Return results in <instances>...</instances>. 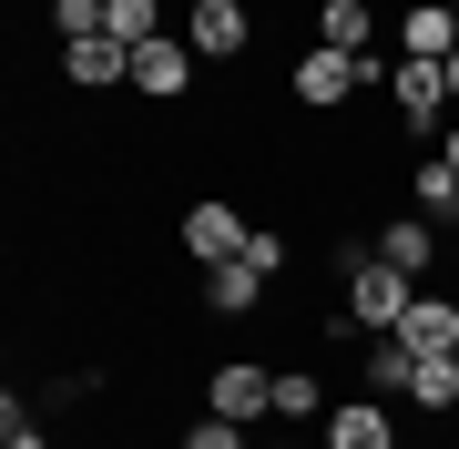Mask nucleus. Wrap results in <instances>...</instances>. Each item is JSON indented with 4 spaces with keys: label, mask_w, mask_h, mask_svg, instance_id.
Here are the masks:
<instances>
[{
    "label": "nucleus",
    "mask_w": 459,
    "mask_h": 449,
    "mask_svg": "<svg viewBox=\"0 0 459 449\" xmlns=\"http://www.w3.org/2000/svg\"><path fill=\"white\" fill-rule=\"evenodd\" d=\"M337 276H347V307H337V327H358V337H398V316H409L419 276H398L377 246H358V235L337 246Z\"/></svg>",
    "instance_id": "1"
},
{
    "label": "nucleus",
    "mask_w": 459,
    "mask_h": 449,
    "mask_svg": "<svg viewBox=\"0 0 459 449\" xmlns=\"http://www.w3.org/2000/svg\"><path fill=\"white\" fill-rule=\"evenodd\" d=\"M368 82H388V62L307 41V51H296V72H286V102H296V113H358V92H368Z\"/></svg>",
    "instance_id": "2"
},
{
    "label": "nucleus",
    "mask_w": 459,
    "mask_h": 449,
    "mask_svg": "<svg viewBox=\"0 0 459 449\" xmlns=\"http://www.w3.org/2000/svg\"><path fill=\"white\" fill-rule=\"evenodd\" d=\"M388 123H398V143H439L449 123H459L449 62H409V51H398V62H388Z\"/></svg>",
    "instance_id": "3"
},
{
    "label": "nucleus",
    "mask_w": 459,
    "mask_h": 449,
    "mask_svg": "<svg viewBox=\"0 0 459 449\" xmlns=\"http://www.w3.org/2000/svg\"><path fill=\"white\" fill-rule=\"evenodd\" d=\"M184 41L204 62H246L255 51V0H184Z\"/></svg>",
    "instance_id": "4"
},
{
    "label": "nucleus",
    "mask_w": 459,
    "mask_h": 449,
    "mask_svg": "<svg viewBox=\"0 0 459 449\" xmlns=\"http://www.w3.org/2000/svg\"><path fill=\"white\" fill-rule=\"evenodd\" d=\"M246 215H235V204L225 194H195V204H184V266H225V255H246Z\"/></svg>",
    "instance_id": "5"
},
{
    "label": "nucleus",
    "mask_w": 459,
    "mask_h": 449,
    "mask_svg": "<svg viewBox=\"0 0 459 449\" xmlns=\"http://www.w3.org/2000/svg\"><path fill=\"white\" fill-rule=\"evenodd\" d=\"M195 62H204V51L184 31H153L143 51H133V92H143V102H184V92H195Z\"/></svg>",
    "instance_id": "6"
},
{
    "label": "nucleus",
    "mask_w": 459,
    "mask_h": 449,
    "mask_svg": "<svg viewBox=\"0 0 459 449\" xmlns=\"http://www.w3.org/2000/svg\"><path fill=\"white\" fill-rule=\"evenodd\" d=\"M204 409H214V419H276V367L225 358V367L204 378Z\"/></svg>",
    "instance_id": "7"
},
{
    "label": "nucleus",
    "mask_w": 459,
    "mask_h": 449,
    "mask_svg": "<svg viewBox=\"0 0 459 449\" xmlns=\"http://www.w3.org/2000/svg\"><path fill=\"white\" fill-rule=\"evenodd\" d=\"M368 246L388 255L398 276H419V286H429V266H439V215H419V204H409V215H388V225L368 235Z\"/></svg>",
    "instance_id": "8"
},
{
    "label": "nucleus",
    "mask_w": 459,
    "mask_h": 449,
    "mask_svg": "<svg viewBox=\"0 0 459 449\" xmlns=\"http://www.w3.org/2000/svg\"><path fill=\"white\" fill-rule=\"evenodd\" d=\"M265 286H276V276H255L246 255H225V266L195 276V297H204V316H265Z\"/></svg>",
    "instance_id": "9"
},
{
    "label": "nucleus",
    "mask_w": 459,
    "mask_h": 449,
    "mask_svg": "<svg viewBox=\"0 0 459 449\" xmlns=\"http://www.w3.org/2000/svg\"><path fill=\"white\" fill-rule=\"evenodd\" d=\"M62 82L72 92H113V82H133V41H62Z\"/></svg>",
    "instance_id": "10"
},
{
    "label": "nucleus",
    "mask_w": 459,
    "mask_h": 449,
    "mask_svg": "<svg viewBox=\"0 0 459 449\" xmlns=\"http://www.w3.org/2000/svg\"><path fill=\"white\" fill-rule=\"evenodd\" d=\"M398 337H409L419 358H459V297L419 286V297H409V316H398Z\"/></svg>",
    "instance_id": "11"
},
{
    "label": "nucleus",
    "mask_w": 459,
    "mask_h": 449,
    "mask_svg": "<svg viewBox=\"0 0 459 449\" xmlns=\"http://www.w3.org/2000/svg\"><path fill=\"white\" fill-rule=\"evenodd\" d=\"M327 449H398V419L377 399H337L327 409Z\"/></svg>",
    "instance_id": "12"
},
{
    "label": "nucleus",
    "mask_w": 459,
    "mask_h": 449,
    "mask_svg": "<svg viewBox=\"0 0 459 449\" xmlns=\"http://www.w3.org/2000/svg\"><path fill=\"white\" fill-rule=\"evenodd\" d=\"M398 51H409V62H449L459 51V11L449 0H419V11L398 21Z\"/></svg>",
    "instance_id": "13"
},
{
    "label": "nucleus",
    "mask_w": 459,
    "mask_h": 449,
    "mask_svg": "<svg viewBox=\"0 0 459 449\" xmlns=\"http://www.w3.org/2000/svg\"><path fill=\"white\" fill-rule=\"evenodd\" d=\"M316 41H327V51H368L377 41V11H368V0H316Z\"/></svg>",
    "instance_id": "14"
},
{
    "label": "nucleus",
    "mask_w": 459,
    "mask_h": 449,
    "mask_svg": "<svg viewBox=\"0 0 459 449\" xmlns=\"http://www.w3.org/2000/svg\"><path fill=\"white\" fill-rule=\"evenodd\" d=\"M409 204H419V215H459V164H449V153H419V164H409Z\"/></svg>",
    "instance_id": "15"
},
{
    "label": "nucleus",
    "mask_w": 459,
    "mask_h": 449,
    "mask_svg": "<svg viewBox=\"0 0 459 449\" xmlns=\"http://www.w3.org/2000/svg\"><path fill=\"white\" fill-rule=\"evenodd\" d=\"M409 409L459 419V358H419V367H409Z\"/></svg>",
    "instance_id": "16"
},
{
    "label": "nucleus",
    "mask_w": 459,
    "mask_h": 449,
    "mask_svg": "<svg viewBox=\"0 0 459 449\" xmlns=\"http://www.w3.org/2000/svg\"><path fill=\"white\" fill-rule=\"evenodd\" d=\"M102 31H113V41H133V51H143L153 31H174V11H164V0H102Z\"/></svg>",
    "instance_id": "17"
},
{
    "label": "nucleus",
    "mask_w": 459,
    "mask_h": 449,
    "mask_svg": "<svg viewBox=\"0 0 459 449\" xmlns=\"http://www.w3.org/2000/svg\"><path fill=\"white\" fill-rule=\"evenodd\" d=\"M327 409H337V399L307 378V367H276V419H327Z\"/></svg>",
    "instance_id": "18"
},
{
    "label": "nucleus",
    "mask_w": 459,
    "mask_h": 449,
    "mask_svg": "<svg viewBox=\"0 0 459 449\" xmlns=\"http://www.w3.org/2000/svg\"><path fill=\"white\" fill-rule=\"evenodd\" d=\"M409 367H419L409 337H377V348H368V388H398V399H409Z\"/></svg>",
    "instance_id": "19"
},
{
    "label": "nucleus",
    "mask_w": 459,
    "mask_h": 449,
    "mask_svg": "<svg viewBox=\"0 0 459 449\" xmlns=\"http://www.w3.org/2000/svg\"><path fill=\"white\" fill-rule=\"evenodd\" d=\"M51 31L62 41H102V0H51Z\"/></svg>",
    "instance_id": "20"
},
{
    "label": "nucleus",
    "mask_w": 459,
    "mask_h": 449,
    "mask_svg": "<svg viewBox=\"0 0 459 449\" xmlns=\"http://www.w3.org/2000/svg\"><path fill=\"white\" fill-rule=\"evenodd\" d=\"M246 266H255V276H286V266H296V246H286L276 225H255V235H246Z\"/></svg>",
    "instance_id": "21"
},
{
    "label": "nucleus",
    "mask_w": 459,
    "mask_h": 449,
    "mask_svg": "<svg viewBox=\"0 0 459 449\" xmlns=\"http://www.w3.org/2000/svg\"><path fill=\"white\" fill-rule=\"evenodd\" d=\"M184 449H246V419H214V409H204L195 429H184Z\"/></svg>",
    "instance_id": "22"
},
{
    "label": "nucleus",
    "mask_w": 459,
    "mask_h": 449,
    "mask_svg": "<svg viewBox=\"0 0 459 449\" xmlns=\"http://www.w3.org/2000/svg\"><path fill=\"white\" fill-rule=\"evenodd\" d=\"M0 449H51V429H41V419L11 399V409H0Z\"/></svg>",
    "instance_id": "23"
},
{
    "label": "nucleus",
    "mask_w": 459,
    "mask_h": 449,
    "mask_svg": "<svg viewBox=\"0 0 459 449\" xmlns=\"http://www.w3.org/2000/svg\"><path fill=\"white\" fill-rule=\"evenodd\" d=\"M439 153H449V164H459V123H449V134H439Z\"/></svg>",
    "instance_id": "24"
},
{
    "label": "nucleus",
    "mask_w": 459,
    "mask_h": 449,
    "mask_svg": "<svg viewBox=\"0 0 459 449\" xmlns=\"http://www.w3.org/2000/svg\"><path fill=\"white\" fill-rule=\"evenodd\" d=\"M449 102H459V51H449Z\"/></svg>",
    "instance_id": "25"
},
{
    "label": "nucleus",
    "mask_w": 459,
    "mask_h": 449,
    "mask_svg": "<svg viewBox=\"0 0 459 449\" xmlns=\"http://www.w3.org/2000/svg\"><path fill=\"white\" fill-rule=\"evenodd\" d=\"M265 449H307V439H265Z\"/></svg>",
    "instance_id": "26"
},
{
    "label": "nucleus",
    "mask_w": 459,
    "mask_h": 449,
    "mask_svg": "<svg viewBox=\"0 0 459 449\" xmlns=\"http://www.w3.org/2000/svg\"><path fill=\"white\" fill-rule=\"evenodd\" d=\"M449 11H459V0H449Z\"/></svg>",
    "instance_id": "27"
},
{
    "label": "nucleus",
    "mask_w": 459,
    "mask_h": 449,
    "mask_svg": "<svg viewBox=\"0 0 459 449\" xmlns=\"http://www.w3.org/2000/svg\"><path fill=\"white\" fill-rule=\"evenodd\" d=\"M174 449H184V439H174Z\"/></svg>",
    "instance_id": "28"
}]
</instances>
